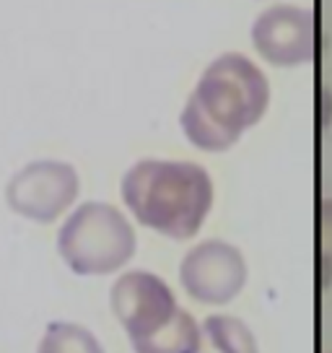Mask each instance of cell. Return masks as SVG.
I'll return each mask as SVG.
<instances>
[{
  "label": "cell",
  "instance_id": "6",
  "mask_svg": "<svg viewBox=\"0 0 332 353\" xmlns=\"http://www.w3.org/2000/svg\"><path fill=\"white\" fill-rule=\"evenodd\" d=\"M112 309L130 343L143 341L177 314V299L164 278L148 270H130L112 286Z\"/></svg>",
  "mask_w": 332,
  "mask_h": 353
},
{
  "label": "cell",
  "instance_id": "9",
  "mask_svg": "<svg viewBox=\"0 0 332 353\" xmlns=\"http://www.w3.org/2000/svg\"><path fill=\"white\" fill-rule=\"evenodd\" d=\"M135 353H198L200 351V325L195 317L177 309V314L164 327L143 341L133 343Z\"/></svg>",
  "mask_w": 332,
  "mask_h": 353
},
{
  "label": "cell",
  "instance_id": "2",
  "mask_svg": "<svg viewBox=\"0 0 332 353\" xmlns=\"http://www.w3.org/2000/svg\"><path fill=\"white\" fill-rule=\"evenodd\" d=\"M122 200L143 226L166 239H192L213 208V179L192 161L143 159L122 176Z\"/></svg>",
  "mask_w": 332,
  "mask_h": 353
},
{
  "label": "cell",
  "instance_id": "1",
  "mask_svg": "<svg viewBox=\"0 0 332 353\" xmlns=\"http://www.w3.org/2000/svg\"><path fill=\"white\" fill-rule=\"evenodd\" d=\"M270 104L267 78L249 57L226 52L200 76L179 114L182 130L200 151H229L247 128L262 120Z\"/></svg>",
  "mask_w": 332,
  "mask_h": 353
},
{
  "label": "cell",
  "instance_id": "5",
  "mask_svg": "<svg viewBox=\"0 0 332 353\" xmlns=\"http://www.w3.org/2000/svg\"><path fill=\"white\" fill-rule=\"evenodd\" d=\"M179 281L200 304H229L247 283V263L234 244L208 239L185 254Z\"/></svg>",
  "mask_w": 332,
  "mask_h": 353
},
{
  "label": "cell",
  "instance_id": "10",
  "mask_svg": "<svg viewBox=\"0 0 332 353\" xmlns=\"http://www.w3.org/2000/svg\"><path fill=\"white\" fill-rule=\"evenodd\" d=\"M37 353H104L96 335L73 322H52L39 341Z\"/></svg>",
  "mask_w": 332,
  "mask_h": 353
},
{
  "label": "cell",
  "instance_id": "7",
  "mask_svg": "<svg viewBox=\"0 0 332 353\" xmlns=\"http://www.w3.org/2000/svg\"><path fill=\"white\" fill-rule=\"evenodd\" d=\"M255 50L267 63L280 68L309 63L317 52V21L309 8L301 6H273L252 23Z\"/></svg>",
  "mask_w": 332,
  "mask_h": 353
},
{
  "label": "cell",
  "instance_id": "3",
  "mask_svg": "<svg viewBox=\"0 0 332 353\" xmlns=\"http://www.w3.org/2000/svg\"><path fill=\"white\" fill-rule=\"evenodd\" d=\"M57 252L78 276H107L135 254V232L110 203H83L57 234Z\"/></svg>",
  "mask_w": 332,
  "mask_h": 353
},
{
  "label": "cell",
  "instance_id": "8",
  "mask_svg": "<svg viewBox=\"0 0 332 353\" xmlns=\"http://www.w3.org/2000/svg\"><path fill=\"white\" fill-rule=\"evenodd\" d=\"M198 353H260L252 330L239 317L213 314L200 327Z\"/></svg>",
  "mask_w": 332,
  "mask_h": 353
},
{
  "label": "cell",
  "instance_id": "11",
  "mask_svg": "<svg viewBox=\"0 0 332 353\" xmlns=\"http://www.w3.org/2000/svg\"><path fill=\"white\" fill-rule=\"evenodd\" d=\"M317 252H320L322 278L330 281L332 273V198L320 203V221H317Z\"/></svg>",
  "mask_w": 332,
  "mask_h": 353
},
{
  "label": "cell",
  "instance_id": "4",
  "mask_svg": "<svg viewBox=\"0 0 332 353\" xmlns=\"http://www.w3.org/2000/svg\"><path fill=\"white\" fill-rule=\"evenodd\" d=\"M78 198V174L65 161H32L16 172L6 188V200L19 216L52 223Z\"/></svg>",
  "mask_w": 332,
  "mask_h": 353
}]
</instances>
